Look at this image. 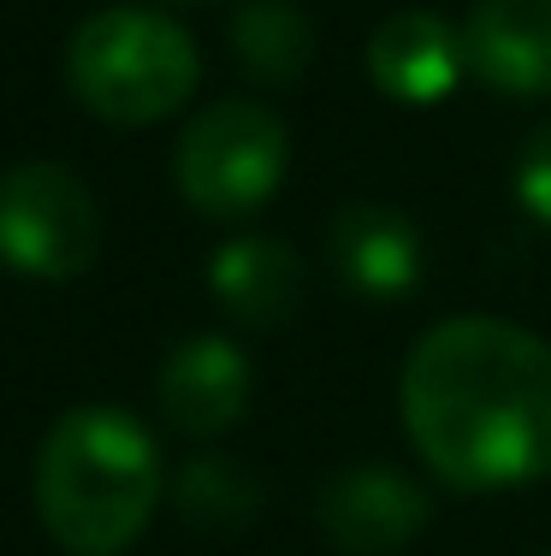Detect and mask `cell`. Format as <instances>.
Wrapping results in <instances>:
<instances>
[{
    "mask_svg": "<svg viewBox=\"0 0 551 556\" xmlns=\"http://www.w3.org/2000/svg\"><path fill=\"white\" fill-rule=\"evenodd\" d=\"M398 408L415 456L456 492L551 473V343L492 314H456L410 350Z\"/></svg>",
    "mask_w": 551,
    "mask_h": 556,
    "instance_id": "6da1fadb",
    "label": "cell"
},
{
    "mask_svg": "<svg viewBox=\"0 0 551 556\" xmlns=\"http://www.w3.org/2000/svg\"><path fill=\"white\" fill-rule=\"evenodd\" d=\"M161 503V450L125 408L89 403L36 450V509L72 556H120Z\"/></svg>",
    "mask_w": 551,
    "mask_h": 556,
    "instance_id": "7a4b0ae2",
    "label": "cell"
},
{
    "mask_svg": "<svg viewBox=\"0 0 551 556\" xmlns=\"http://www.w3.org/2000/svg\"><path fill=\"white\" fill-rule=\"evenodd\" d=\"M196 60L190 30L149 7H108L84 18L65 48V84L96 118L108 125H154L178 113L196 96Z\"/></svg>",
    "mask_w": 551,
    "mask_h": 556,
    "instance_id": "3957f363",
    "label": "cell"
},
{
    "mask_svg": "<svg viewBox=\"0 0 551 556\" xmlns=\"http://www.w3.org/2000/svg\"><path fill=\"white\" fill-rule=\"evenodd\" d=\"M291 166V130L261 101H214L184 125L173 178L178 195L208 219H243L273 202Z\"/></svg>",
    "mask_w": 551,
    "mask_h": 556,
    "instance_id": "277c9868",
    "label": "cell"
},
{
    "mask_svg": "<svg viewBox=\"0 0 551 556\" xmlns=\"http://www.w3.org/2000/svg\"><path fill=\"white\" fill-rule=\"evenodd\" d=\"M101 219L96 195L84 190L72 166L24 161L0 178V261L24 278H77L96 261Z\"/></svg>",
    "mask_w": 551,
    "mask_h": 556,
    "instance_id": "5b68a950",
    "label": "cell"
},
{
    "mask_svg": "<svg viewBox=\"0 0 551 556\" xmlns=\"http://www.w3.org/2000/svg\"><path fill=\"white\" fill-rule=\"evenodd\" d=\"M367 77H374L379 96L403 101V108H439V101H451L456 84L468 77L463 24L439 18L427 7L391 12L367 36Z\"/></svg>",
    "mask_w": 551,
    "mask_h": 556,
    "instance_id": "8992f818",
    "label": "cell"
},
{
    "mask_svg": "<svg viewBox=\"0 0 551 556\" xmlns=\"http://www.w3.org/2000/svg\"><path fill=\"white\" fill-rule=\"evenodd\" d=\"M433 503L410 473L386 468V462H362V468L326 480L321 492V533L345 556H391L403 551L427 527Z\"/></svg>",
    "mask_w": 551,
    "mask_h": 556,
    "instance_id": "52a82bcc",
    "label": "cell"
},
{
    "mask_svg": "<svg viewBox=\"0 0 551 556\" xmlns=\"http://www.w3.org/2000/svg\"><path fill=\"white\" fill-rule=\"evenodd\" d=\"M463 42L468 77L510 101H551V0H475Z\"/></svg>",
    "mask_w": 551,
    "mask_h": 556,
    "instance_id": "ba28073f",
    "label": "cell"
},
{
    "mask_svg": "<svg viewBox=\"0 0 551 556\" xmlns=\"http://www.w3.org/2000/svg\"><path fill=\"white\" fill-rule=\"evenodd\" d=\"M333 267L356 296L374 302H398L422 285L427 273V243L415 231L410 214L386 202H345L333 214Z\"/></svg>",
    "mask_w": 551,
    "mask_h": 556,
    "instance_id": "9c48e42d",
    "label": "cell"
},
{
    "mask_svg": "<svg viewBox=\"0 0 551 556\" xmlns=\"http://www.w3.org/2000/svg\"><path fill=\"white\" fill-rule=\"evenodd\" d=\"M249 408V362L226 338H190L161 367V415L190 439H220Z\"/></svg>",
    "mask_w": 551,
    "mask_h": 556,
    "instance_id": "30bf717a",
    "label": "cell"
},
{
    "mask_svg": "<svg viewBox=\"0 0 551 556\" xmlns=\"http://www.w3.org/2000/svg\"><path fill=\"white\" fill-rule=\"evenodd\" d=\"M208 290L249 332H279L303 308V261L279 237H231L208 261Z\"/></svg>",
    "mask_w": 551,
    "mask_h": 556,
    "instance_id": "8fae6325",
    "label": "cell"
},
{
    "mask_svg": "<svg viewBox=\"0 0 551 556\" xmlns=\"http://www.w3.org/2000/svg\"><path fill=\"white\" fill-rule=\"evenodd\" d=\"M231 54L255 84H297L314 65V18L297 0H249L231 18Z\"/></svg>",
    "mask_w": 551,
    "mask_h": 556,
    "instance_id": "7c38bea8",
    "label": "cell"
},
{
    "mask_svg": "<svg viewBox=\"0 0 551 556\" xmlns=\"http://www.w3.org/2000/svg\"><path fill=\"white\" fill-rule=\"evenodd\" d=\"M178 509L190 527L238 533V527L255 521L261 485H255V473L231 456H196V462H184V473H178Z\"/></svg>",
    "mask_w": 551,
    "mask_h": 556,
    "instance_id": "4fadbf2b",
    "label": "cell"
},
{
    "mask_svg": "<svg viewBox=\"0 0 551 556\" xmlns=\"http://www.w3.org/2000/svg\"><path fill=\"white\" fill-rule=\"evenodd\" d=\"M510 184H516V207H522V214L551 231V125L534 130V137L522 142L516 178H510Z\"/></svg>",
    "mask_w": 551,
    "mask_h": 556,
    "instance_id": "5bb4252c",
    "label": "cell"
}]
</instances>
